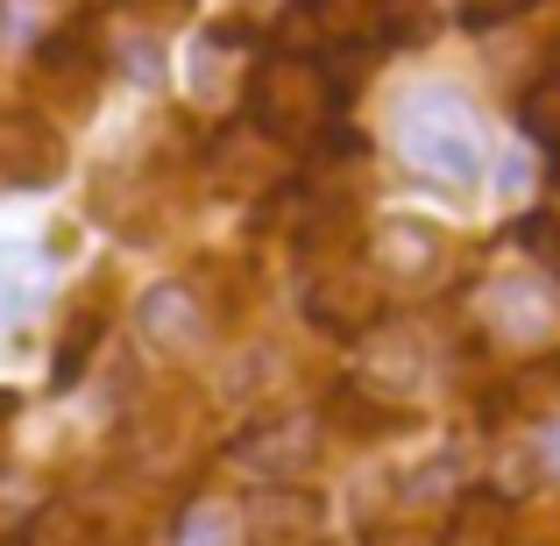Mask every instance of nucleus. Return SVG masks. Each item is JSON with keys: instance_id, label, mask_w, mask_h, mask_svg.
<instances>
[{"instance_id": "1a4fd4ad", "label": "nucleus", "mask_w": 560, "mask_h": 546, "mask_svg": "<svg viewBox=\"0 0 560 546\" xmlns=\"http://www.w3.org/2000/svg\"><path fill=\"white\" fill-rule=\"evenodd\" d=\"M65 171V142L43 114H8L0 121V185H50Z\"/></svg>"}, {"instance_id": "aec40b11", "label": "nucleus", "mask_w": 560, "mask_h": 546, "mask_svg": "<svg viewBox=\"0 0 560 546\" xmlns=\"http://www.w3.org/2000/svg\"><path fill=\"white\" fill-rule=\"evenodd\" d=\"M497 185H504V191H525V156H504V164H497Z\"/></svg>"}, {"instance_id": "f3484780", "label": "nucleus", "mask_w": 560, "mask_h": 546, "mask_svg": "<svg viewBox=\"0 0 560 546\" xmlns=\"http://www.w3.org/2000/svg\"><path fill=\"white\" fill-rule=\"evenodd\" d=\"M93 334H100V313H85L79 334H65V348H57V383H79L85 376V348H93Z\"/></svg>"}, {"instance_id": "7ed1b4c3", "label": "nucleus", "mask_w": 560, "mask_h": 546, "mask_svg": "<svg viewBox=\"0 0 560 546\" xmlns=\"http://www.w3.org/2000/svg\"><path fill=\"white\" fill-rule=\"evenodd\" d=\"M305 313H313V327H327V334H376V320H383V277L370 270V263L334 256L327 270L305 277Z\"/></svg>"}, {"instance_id": "0eeeda50", "label": "nucleus", "mask_w": 560, "mask_h": 546, "mask_svg": "<svg viewBox=\"0 0 560 546\" xmlns=\"http://www.w3.org/2000/svg\"><path fill=\"white\" fill-rule=\"evenodd\" d=\"M313 448H319V426L305 411H277V419H248V433L228 454L242 468H256V476H299L313 462Z\"/></svg>"}, {"instance_id": "a211bd4d", "label": "nucleus", "mask_w": 560, "mask_h": 546, "mask_svg": "<svg viewBox=\"0 0 560 546\" xmlns=\"http://www.w3.org/2000/svg\"><path fill=\"white\" fill-rule=\"evenodd\" d=\"M525 8H539V0H462V28H497Z\"/></svg>"}, {"instance_id": "2eb2a0df", "label": "nucleus", "mask_w": 560, "mask_h": 546, "mask_svg": "<svg viewBox=\"0 0 560 546\" xmlns=\"http://www.w3.org/2000/svg\"><path fill=\"white\" fill-rule=\"evenodd\" d=\"M518 128L533 142H560V71H539L518 100Z\"/></svg>"}, {"instance_id": "6e6552de", "label": "nucleus", "mask_w": 560, "mask_h": 546, "mask_svg": "<svg viewBox=\"0 0 560 546\" xmlns=\"http://www.w3.org/2000/svg\"><path fill=\"white\" fill-rule=\"evenodd\" d=\"M136 327L156 356H199L206 348V305L191 284H150L136 305Z\"/></svg>"}, {"instance_id": "423d86ee", "label": "nucleus", "mask_w": 560, "mask_h": 546, "mask_svg": "<svg viewBox=\"0 0 560 546\" xmlns=\"http://www.w3.org/2000/svg\"><path fill=\"white\" fill-rule=\"evenodd\" d=\"M242 525H248V546H319L327 504L299 483H256L242 504Z\"/></svg>"}, {"instance_id": "f03ea898", "label": "nucleus", "mask_w": 560, "mask_h": 546, "mask_svg": "<svg viewBox=\"0 0 560 546\" xmlns=\"http://www.w3.org/2000/svg\"><path fill=\"white\" fill-rule=\"evenodd\" d=\"M397 150H405V164H419L425 178H447V185H468L482 171V150H476V121L462 114V100H411L405 114H397Z\"/></svg>"}, {"instance_id": "dca6fc26", "label": "nucleus", "mask_w": 560, "mask_h": 546, "mask_svg": "<svg viewBox=\"0 0 560 546\" xmlns=\"http://www.w3.org/2000/svg\"><path fill=\"white\" fill-rule=\"evenodd\" d=\"M178 546H228V511L220 504H191L178 519Z\"/></svg>"}, {"instance_id": "9d476101", "label": "nucleus", "mask_w": 560, "mask_h": 546, "mask_svg": "<svg viewBox=\"0 0 560 546\" xmlns=\"http://www.w3.org/2000/svg\"><path fill=\"white\" fill-rule=\"evenodd\" d=\"M482 305H490V327L504 334V341H547L553 320H560L553 291L539 284V277H497Z\"/></svg>"}, {"instance_id": "6ab92c4d", "label": "nucleus", "mask_w": 560, "mask_h": 546, "mask_svg": "<svg viewBox=\"0 0 560 546\" xmlns=\"http://www.w3.org/2000/svg\"><path fill=\"white\" fill-rule=\"evenodd\" d=\"M362 546H440V539L425 533V525H376V533L362 539Z\"/></svg>"}, {"instance_id": "ddd939ff", "label": "nucleus", "mask_w": 560, "mask_h": 546, "mask_svg": "<svg viewBox=\"0 0 560 546\" xmlns=\"http://www.w3.org/2000/svg\"><path fill=\"white\" fill-rule=\"evenodd\" d=\"M14 546H93V519H85L71 497H50V504L28 511V525L14 533Z\"/></svg>"}, {"instance_id": "f8f14e48", "label": "nucleus", "mask_w": 560, "mask_h": 546, "mask_svg": "<svg viewBox=\"0 0 560 546\" xmlns=\"http://www.w3.org/2000/svg\"><path fill=\"white\" fill-rule=\"evenodd\" d=\"M440 546H504V497L497 490H468L462 504H454Z\"/></svg>"}, {"instance_id": "39448f33", "label": "nucleus", "mask_w": 560, "mask_h": 546, "mask_svg": "<svg viewBox=\"0 0 560 546\" xmlns=\"http://www.w3.org/2000/svg\"><path fill=\"white\" fill-rule=\"evenodd\" d=\"M440 263H447V234H440L433 220H411V213L376 220V234H370V270L383 277V284L425 291L440 277Z\"/></svg>"}, {"instance_id": "4be33fe9", "label": "nucleus", "mask_w": 560, "mask_h": 546, "mask_svg": "<svg viewBox=\"0 0 560 546\" xmlns=\"http://www.w3.org/2000/svg\"><path fill=\"white\" fill-rule=\"evenodd\" d=\"M8 419H14V397L0 391V448H8Z\"/></svg>"}, {"instance_id": "f257e3e1", "label": "nucleus", "mask_w": 560, "mask_h": 546, "mask_svg": "<svg viewBox=\"0 0 560 546\" xmlns=\"http://www.w3.org/2000/svg\"><path fill=\"white\" fill-rule=\"evenodd\" d=\"M248 121L262 142H305L327 128V71L313 57H270L248 79Z\"/></svg>"}, {"instance_id": "9b49d317", "label": "nucleus", "mask_w": 560, "mask_h": 546, "mask_svg": "<svg viewBox=\"0 0 560 546\" xmlns=\"http://www.w3.org/2000/svg\"><path fill=\"white\" fill-rule=\"evenodd\" d=\"M362 383H370V391L383 397V391H411V383L425 376V341L411 327H383V334H370V341H362Z\"/></svg>"}, {"instance_id": "20e7f679", "label": "nucleus", "mask_w": 560, "mask_h": 546, "mask_svg": "<svg viewBox=\"0 0 560 546\" xmlns=\"http://www.w3.org/2000/svg\"><path fill=\"white\" fill-rule=\"evenodd\" d=\"M376 22V0H291L277 14V57H319L341 50V43H362Z\"/></svg>"}, {"instance_id": "412c9836", "label": "nucleus", "mask_w": 560, "mask_h": 546, "mask_svg": "<svg viewBox=\"0 0 560 546\" xmlns=\"http://www.w3.org/2000/svg\"><path fill=\"white\" fill-rule=\"evenodd\" d=\"M121 8H142V14H178V8H191V0H121Z\"/></svg>"}, {"instance_id": "4468645a", "label": "nucleus", "mask_w": 560, "mask_h": 546, "mask_svg": "<svg viewBox=\"0 0 560 546\" xmlns=\"http://www.w3.org/2000/svg\"><path fill=\"white\" fill-rule=\"evenodd\" d=\"M547 405H560V369H553V362L518 369V376H511L504 391L490 397V411H547Z\"/></svg>"}]
</instances>
